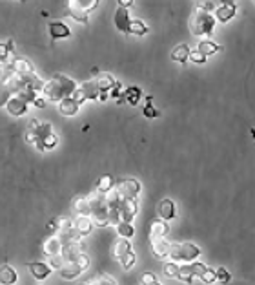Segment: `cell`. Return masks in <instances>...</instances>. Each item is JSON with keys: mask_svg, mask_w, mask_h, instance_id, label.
I'll return each instance as SVG.
<instances>
[{"mask_svg": "<svg viewBox=\"0 0 255 285\" xmlns=\"http://www.w3.org/2000/svg\"><path fill=\"white\" fill-rule=\"evenodd\" d=\"M11 68H13V72L18 73V75H31V73H35L33 64L26 59H15L11 64Z\"/></svg>", "mask_w": 255, "mask_h": 285, "instance_id": "44dd1931", "label": "cell"}, {"mask_svg": "<svg viewBox=\"0 0 255 285\" xmlns=\"http://www.w3.org/2000/svg\"><path fill=\"white\" fill-rule=\"evenodd\" d=\"M130 249H132V245H130L128 238H120L119 236V239H117L115 245H113V258L115 260H120V258H122V256L126 254Z\"/></svg>", "mask_w": 255, "mask_h": 285, "instance_id": "484cf974", "label": "cell"}, {"mask_svg": "<svg viewBox=\"0 0 255 285\" xmlns=\"http://www.w3.org/2000/svg\"><path fill=\"white\" fill-rule=\"evenodd\" d=\"M30 273L33 274L35 280H46L51 273V267L47 264H42V261H33V264L28 265Z\"/></svg>", "mask_w": 255, "mask_h": 285, "instance_id": "d6986e66", "label": "cell"}, {"mask_svg": "<svg viewBox=\"0 0 255 285\" xmlns=\"http://www.w3.org/2000/svg\"><path fill=\"white\" fill-rule=\"evenodd\" d=\"M75 261H76V265H79V267L82 269V271L89 267V258H88V254H86V252H82V251L75 256Z\"/></svg>", "mask_w": 255, "mask_h": 285, "instance_id": "74e56055", "label": "cell"}, {"mask_svg": "<svg viewBox=\"0 0 255 285\" xmlns=\"http://www.w3.org/2000/svg\"><path fill=\"white\" fill-rule=\"evenodd\" d=\"M142 114H144V117H148V119H155V117L159 115V110H155L153 104H151V101H148L146 102L144 110H142Z\"/></svg>", "mask_w": 255, "mask_h": 285, "instance_id": "ab89813d", "label": "cell"}, {"mask_svg": "<svg viewBox=\"0 0 255 285\" xmlns=\"http://www.w3.org/2000/svg\"><path fill=\"white\" fill-rule=\"evenodd\" d=\"M170 234V227L164 220H153L149 223V238H166Z\"/></svg>", "mask_w": 255, "mask_h": 285, "instance_id": "2e32d148", "label": "cell"}, {"mask_svg": "<svg viewBox=\"0 0 255 285\" xmlns=\"http://www.w3.org/2000/svg\"><path fill=\"white\" fill-rule=\"evenodd\" d=\"M157 212H159V217H161V220H164V222H170V220H173V217H175V205H173V201H171V200L159 201Z\"/></svg>", "mask_w": 255, "mask_h": 285, "instance_id": "ac0fdd59", "label": "cell"}, {"mask_svg": "<svg viewBox=\"0 0 255 285\" xmlns=\"http://www.w3.org/2000/svg\"><path fill=\"white\" fill-rule=\"evenodd\" d=\"M47 31H49V37L53 40H60V38H68L71 35V30H69V26L62 20H53L49 22L47 26Z\"/></svg>", "mask_w": 255, "mask_h": 285, "instance_id": "9c48e42d", "label": "cell"}, {"mask_svg": "<svg viewBox=\"0 0 255 285\" xmlns=\"http://www.w3.org/2000/svg\"><path fill=\"white\" fill-rule=\"evenodd\" d=\"M140 281H142L144 285H159V280L155 278V274H151V273H144V274H142Z\"/></svg>", "mask_w": 255, "mask_h": 285, "instance_id": "60d3db41", "label": "cell"}, {"mask_svg": "<svg viewBox=\"0 0 255 285\" xmlns=\"http://www.w3.org/2000/svg\"><path fill=\"white\" fill-rule=\"evenodd\" d=\"M57 104H59V112L64 115V117H73V115H76L79 114V110H81V104H79L71 95H69V97L60 99Z\"/></svg>", "mask_w": 255, "mask_h": 285, "instance_id": "4fadbf2b", "label": "cell"}, {"mask_svg": "<svg viewBox=\"0 0 255 285\" xmlns=\"http://www.w3.org/2000/svg\"><path fill=\"white\" fill-rule=\"evenodd\" d=\"M188 55H190V48L186 44H177V46L171 50V60L178 64L188 62Z\"/></svg>", "mask_w": 255, "mask_h": 285, "instance_id": "cb8c5ba5", "label": "cell"}, {"mask_svg": "<svg viewBox=\"0 0 255 285\" xmlns=\"http://www.w3.org/2000/svg\"><path fill=\"white\" fill-rule=\"evenodd\" d=\"M47 258H49V267H51V271H53V269H59L60 265H62V261H64L62 252H59V254H51V256H47Z\"/></svg>", "mask_w": 255, "mask_h": 285, "instance_id": "f35d334b", "label": "cell"}, {"mask_svg": "<svg viewBox=\"0 0 255 285\" xmlns=\"http://www.w3.org/2000/svg\"><path fill=\"white\" fill-rule=\"evenodd\" d=\"M62 247H64V242L59 232H51L46 242H44V254H47V256L59 254V252H62Z\"/></svg>", "mask_w": 255, "mask_h": 285, "instance_id": "8fae6325", "label": "cell"}, {"mask_svg": "<svg viewBox=\"0 0 255 285\" xmlns=\"http://www.w3.org/2000/svg\"><path fill=\"white\" fill-rule=\"evenodd\" d=\"M130 11L126 8H117L115 9V15H113V22H115V28L120 31V33H126L128 35V28H130Z\"/></svg>", "mask_w": 255, "mask_h": 285, "instance_id": "30bf717a", "label": "cell"}, {"mask_svg": "<svg viewBox=\"0 0 255 285\" xmlns=\"http://www.w3.org/2000/svg\"><path fill=\"white\" fill-rule=\"evenodd\" d=\"M133 2H135V0H117V4L120 6V8H130V6H133Z\"/></svg>", "mask_w": 255, "mask_h": 285, "instance_id": "ee69618b", "label": "cell"}, {"mask_svg": "<svg viewBox=\"0 0 255 285\" xmlns=\"http://www.w3.org/2000/svg\"><path fill=\"white\" fill-rule=\"evenodd\" d=\"M115 227H117V232H119L120 238H128V239H130L133 234H135V229H133L132 222H119Z\"/></svg>", "mask_w": 255, "mask_h": 285, "instance_id": "f1b7e54d", "label": "cell"}, {"mask_svg": "<svg viewBox=\"0 0 255 285\" xmlns=\"http://www.w3.org/2000/svg\"><path fill=\"white\" fill-rule=\"evenodd\" d=\"M11 95H13V92L4 84V82H2V84H0V108L6 106V102L9 101V97H11Z\"/></svg>", "mask_w": 255, "mask_h": 285, "instance_id": "836d02e7", "label": "cell"}, {"mask_svg": "<svg viewBox=\"0 0 255 285\" xmlns=\"http://www.w3.org/2000/svg\"><path fill=\"white\" fill-rule=\"evenodd\" d=\"M199 281L200 283H215V271L210 267H206L202 271V274L199 276Z\"/></svg>", "mask_w": 255, "mask_h": 285, "instance_id": "d6a6232c", "label": "cell"}, {"mask_svg": "<svg viewBox=\"0 0 255 285\" xmlns=\"http://www.w3.org/2000/svg\"><path fill=\"white\" fill-rule=\"evenodd\" d=\"M59 271L62 274V278H66V280H73V278H76L82 273V269L76 265L75 260H64L62 265L59 267Z\"/></svg>", "mask_w": 255, "mask_h": 285, "instance_id": "9a60e30c", "label": "cell"}, {"mask_svg": "<svg viewBox=\"0 0 255 285\" xmlns=\"http://www.w3.org/2000/svg\"><path fill=\"white\" fill-rule=\"evenodd\" d=\"M177 273H178V264H175V261L164 264V274L168 278H177Z\"/></svg>", "mask_w": 255, "mask_h": 285, "instance_id": "e575fe53", "label": "cell"}, {"mask_svg": "<svg viewBox=\"0 0 255 285\" xmlns=\"http://www.w3.org/2000/svg\"><path fill=\"white\" fill-rule=\"evenodd\" d=\"M237 15V4H235V0H222L221 6L215 9V13H213V17H215V20L219 22H230L232 18Z\"/></svg>", "mask_w": 255, "mask_h": 285, "instance_id": "52a82bcc", "label": "cell"}, {"mask_svg": "<svg viewBox=\"0 0 255 285\" xmlns=\"http://www.w3.org/2000/svg\"><path fill=\"white\" fill-rule=\"evenodd\" d=\"M199 256H200V249L197 247V245L184 242V243H175V245H171L168 258H170L171 261H175V264H188V261L197 260Z\"/></svg>", "mask_w": 255, "mask_h": 285, "instance_id": "3957f363", "label": "cell"}, {"mask_svg": "<svg viewBox=\"0 0 255 285\" xmlns=\"http://www.w3.org/2000/svg\"><path fill=\"white\" fill-rule=\"evenodd\" d=\"M115 190L119 194L120 200H137L140 194V183L137 179H122L119 183L115 185Z\"/></svg>", "mask_w": 255, "mask_h": 285, "instance_id": "8992f818", "label": "cell"}, {"mask_svg": "<svg viewBox=\"0 0 255 285\" xmlns=\"http://www.w3.org/2000/svg\"><path fill=\"white\" fill-rule=\"evenodd\" d=\"M73 209L76 210V214H88L89 216V203L86 196H79L73 200Z\"/></svg>", "mask_w": 255, "mask_h": 285, "instance_id": "f546056e", "label": "cell"}, {"mask_svg": "<svg viewBox=\"0 0 255 285\" xmlns=\"http://www.w3.org/2000/svg\"><path fill=\"white\" fill-rule=\"evenodd\" d=\"M122 97H124V102H128V104L135 106L137 102L142 99V90H140L139 86H128V88H124Z\"/></svg>", "mask_w": 255, "mask_h": 285, "instance_id": "ffe728a7", "label": "cell"}, {"mask_svg": "<svg viewBox=\"0 0 255 285\" xmlns=\"http://www.w3.org/2000/svg\"><path fill=\"white\" fill-rule=\"evenodd\" d=\"M197 50H199L202 55L210 57V55H213V53H219V51L222 50V46L221 44L213 42V40H210V38H202V40L199 42V46H197Z\"/></svg>", "mask_w": 255, "mask_h": 285, "instance_id": "7402d4cb", "label": "cell"}, {"mask_svg": "<svg viewBox=\"0 0 255 285\" xmlns=\"http://www.w3.org/2000/svg\"><path fill=\"white\" fill-rule=\"evenodd\" d=\"M33 104L37 108H44V106H46V99H44V97H35Z\"/></svg>", "mask_w": 255, "mask_h": 285, "instance_id": "7bdbcfd3", "label": "cell"}, {"mask_svg": "<svg viewBox=\"0 0 255 285\" xmlns=\"http://www.w3.org/2000/svg\"><path fill=\"white\" fill-rule=\"evenodd\" d=\"M18 276L15 273V269L9 267V265H0V283L4 285H13L17 283Z\"/></svg>", "mask_w": 255, "mask_h": 285, "instance_id": "603a6c76", "label": "cell"}, {"mask_svg": "<svg viewBox=\"0 0 255 285\" xmlns=\"http://www.w3.org/2000/svg\"><path fill=\"white\" fill-rule=\"evenodd\" d=\"M71 97L75 99L79 104L86 101H97L98 97V88H97V82L95 81H86L82 84H76V88L73 90Z\"/></svg>", "mask_w": 255, "mask_h": 285, "instance_id": "5b68a950", "label": "cell"}, {"mask_svg": "<svg viewBox=\"0 0 255 285\" xmlns=\"http://www.w3.org/2000/svg\"><path fill=\"white\" fill-rule=\"evenodd\" d=\"M230 278H232V276H230V273L226 271L224 267H219L215 271V281H221V283H228Z\"/></svg>", "mask_w": 255, "mask_h": 285, "instance_id": "8d00e7d4", "label": "cell"}, {"mask_svg": "<svg viewBox=\"0 0 255 285\" xmlns=\"http://www.w3.org/2000/svg\"><path fill=\"white\" fill-rule=\"evenodd\" d=\"M0 75H2V62H0Z\"/></svg>", "mask_w": 255, "mask_h": 285, "instance_id": "f6af8a7d", "label": "cell"}, {"mask_svg": "<svg viewBox=\"0 0 255 285\" xmlns=\"http://www.w3.org/2000/svg\"><path fill=\"white\" fill-rule=\"evenodd\" d=\"M75 88H76V82L73 79H69L68 75H62V73H57V75L51 77L49 81H44V88L40 94L44 95L46 101L59 102L60 99L69 97Z\"/></svg>", "mask_w": 255, "mask_h": 285, "instance_id": "6da1fadb", "label": "cell"}, {"mask_svg": "<svg viewBox=\"0 0 255 285\" xmlns=\"http://www.w3.org/2000/svg\"><path fill=\"white\" fill-rule=\"evenodd\" d=\"M6 110H8L13 117H20V115H24L26 112H28V102L22 101L18 95H11L9 101L6 102Z\"/></svg>", "mask_w": 255, "mask_h": 285, "instance_id": "5bb4252c", "label": "cell"}, {"mask_svg": "<svg viewBox=\"0 0 255 285\" xmlns=\"http://www.w3.org/2000/svg\"><path fill=\"white\" fill-rule=\"evenodd\" d=\"M76 229V232L81 236H88L91 234V229H93V222H91V216H88V214H79V217H76V222L73 223Z\"/></svg>", "mask_w": 255, "mask_h": 285, "instance_id": "e0dca14e", "label": "cell"}, {"mask_svg": "<svg viewBox=\"0 0 255 285\" xmlns=\"http://www.w3.org/2000/svg\"><path fill=\"white\" fill-rule=\"evenodd\" d=\"M206 59L208 57L206 55H202L199 50H190V55H188V60H193V62H197V64H204L206 62Z\"/></svg>", "mask_w": 255, "mask_h": 285, "instance_id": "d590c367", "label": "cell"}, {"mask_svg": "<svg viewBox=\"0 0 255 285\" xmlns=\"http://www.w3.org/2000/svg\"><path fill=\"white\" fill-rule=\"evenodd\" d=\"M149 31V28L140 20V18H132L130 20V28H128V35H137V37H144Z\"/></svg>", "mask_w": 255, "mask_h": 285, "instance_id": "d4e9b609", "label": "cell"}, {"mask_svg": "<svg viewBox=\"0 0 255 285\" xmlns=\"http://www.w3.org/2000/svg\"><path fill=\"white\" fill-rule=\"evenodd\" d=\"M149 245H151V252L155 258L164 260V258H168V254H170L171 243L166 238H149Z\"/></svg>", "mask_w": 255, "mask_h": 285, "instance_id": "ba28073f", "label": "cell"}, {"mask_svg": "<svg viewBox=\"0 0 255 285\" xmlns=\"http://www.w3.org/2000/svg\"><path fill=\"white\" fill-rule=\"evenodd\" d=\"M215 17L212 13L206 11V9L197 8L193 11L190 18V33L195 35V37H206V35H212L215 30Z\"/></svg>", "mask_w": 255, "mask_h": 285, "instance_id": "7a4b0ae2", "label": "cell"}, {"mask_svg": "<svg viewBox=\"0 0 255 285\" xmlns=\"http://www.w3.org/2000/svg\"><path fill=\"white\" fill-rule=\"evenodd\" d=\"M97 88H98V92H110L111 88H113V84H115V79L113 77L110 75V73H102L100 77H98L97 81Z\"/></svg>", "mask_w": 255, "mask_h": 285, "instance_id": "4316f807", "label": "cell"}, {"mask_svg": "<svg viewBox=\"0 0 255 285\" xmlns=\"http://www.w3.org/2000/svg\"><path fill=\"white\" fill-rule=\"evenodd\" d=\"M120 212V222H132L133 217L139 212V205H137V200H124L119 207Z\"/></svg>", "mask_w": 255, "mask_h": 285, "instance_id": "7c38bea8", "label": "cell"}, {"mask_svg": "<svg viewBox=\"0 0 255 285\" xmlns=\"http://www.w3.org/2000/svg\"><path fill=\"white\" fill-rule=\"evenodd\" d=\"M119 261L122 264V267L126 269V271H130V269H132L133 265H135V252H133L132 249H130V251H128L126 254H124Z\"/></svg>", "mask_w": 255, "mask_h": 285, "instance_id": "1f68e13d", "label": "cell"}, {"mask_svg": "<svg viewBox=\"0 0 255 285\" xmlns=\"http://www.w3.org/2000/svg\"><path fill=\"white\" fill-rule=\"evenodd\" d=\"M97 6L98 0H68V13L76 22H88L89 15Z\"/></svg>", "mask_w": 255, "mask_h": 285, "instance_id": "277c9868", "label": "cell"}, {"mask_svg": "<svg viewBox=\"0 0 255 285\" xmlns=\"http://www.w3.org/2000/svg\"><path fill=\"white\" fill-rule=\"evenodd\" d=\"M100 280H91L88 281V283H110V285H117V281L113 280V278L110 276V274H102V276H98Z\"/></svg>", "mask_w": 255, "mask_h": 285, "instance_id": "b9f144b4", "label": "cell"}, {"mask_svg": "<svg viewBox=\"0 0 255 285\" xmlns=\"http://www.w3.org/2000/svg\"><path fill=\"white\" fill-rule=\"evenodd\" d=\"M115 187V178L113 176H110V174H104V176H100L98 178V181H97V188L95 190H98V192H108L110 188H113Z\"/></svg>", "mask_w": 255, "mask_h": 285, "instance_id": "83f0119b", "label": "cell"}, {"mask_svg": "<svg viewBox=\"0 0 255 285\" xmlns=\"http://www.w3.org/2000/svg\"><path fill=\"white\" fill-rule=\"evenodd\" d=\"M190 278H193V273H191V267H190V261H188V264H183V265H178L177 280H183V281H190Z\"/></svg>", "mask_w": 255, "mask_h": 285, "instance_id": "4dcf8cb0", "label": "cell"}]
</instances>
